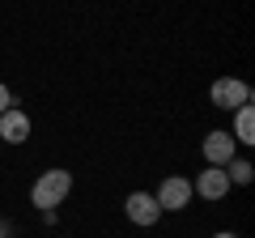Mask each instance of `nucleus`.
I'll use <instances>...</instances> for the list:
<instances>
[{"mask_svg":"<svg viewBox=\"0 0 255 238\" xmlns=\"http://www.w3.org/2000/svg\"><path fill=\"white\" fill-rule=\"evenodd\" d=\"M200 153H204V162H209V166H226L230 157H238V140L230 136L226 128H213L209 136L200 140Z\"/></svg>","mask_w":255,"mask_h":238,"instance_id":"5","label":"nucleus"},{"mask_svg":"<svg viewBox=\"0 0 255 238\" xmlns=\"http://www.w3.org/2000/svg\"><path fill=\"white\" fill-rule=\"evenodd\" d=\"M191 196H200V200H226V196H230L226 166H209V170H200V174H196V183H191Z\"/></svg>","mask_w":255,"mask_h":238,"instance_id":"6","label":"nucleus"},{"mask_svg":"<svg viewBox=\"0 0 255 238\" xmlns=\"http://www.w3.org/2000/svg\"><path fill=\"white\" fill-rule=\"evenodd\" d=\"M68 192H73V170H43L34 179V187H30V204H34L38 213H55L64 200H68Z\"/></svg>","mask_w":255,"mask_h":238,"instance_id":"1","label":"nucleus"},{"mask_svg":"<svg viewBox=\"0 0 255 238\" xmlns=\"http://www.w3.org/2000/svg\"><path fill=\"white\" fill-rule=\"evenodd\" d=\"M226 179H230V187H247L255 179V166L247 162V157H230L226 162Z\"/></svg>","mask_w":255,"mask_h":238,"instance_id":"9","label":"nucleus"},{"mask_svg":"<svg viewBox=\"0 0 255 238\" xmlns=\"http://www.w3.org/2000/svg\"><path fill=\"white\" fill-rule=\"evenodd\" d=\"M13 234V221H4V217H0V238H9Z\"/></svg>","mask_w":255,"mask_h":238,"instance_id":"11","label":"nucleus"},{"mask_svg":"<svg viewBox=\"0 0 255 238\" xmlns=\"http://www.w3.org/2000/svg\"><path fill=\"white\" fill-rule=\"evenodd\" d=\"M153 200H157V209H162V213H183L191 204V179H183V174L162 179L157 192H153Z\"/></svg>","mask_w":255,"mask_h":238,"instance_id":"3","label":"nucleus"},{"mask_svg":"<svg viewBox=\"0 0 255 238\" xmlns=\"http://www.w3.org/2000/svg\"><path fill=\"white\" fill-rule=\"evenodd\" d=\"M209 98H213V107H217V111H238V107L251 102V85L238 81V77H217L213 90H209Z\"/></svg>","mask_w":255,"mask_h":238,"instance_id":"2","label":"nucleus"},{"mask_svg":"<svg viewBox=\"0 0 255 238\" xmlns=\"http://www.w3.org/2000/svg\"><path fill=\"white\" fill-rule=\"evenodd\" d=\"M230 136H234L238 145H255V111H251V102L234 111V132H230Z\"/></svg>","mask_w":255,"mask_h":238,"instance_id":"8","label":"nucleus"},{"mask_svg":"<svg viewBox=\"0 0 255 238\" xmlns=\"http://www.w3.org/2000/svg\"><path fill=\"white\" fill-rule=\"evenodd\" d=\"M30 132H34V123H30V115L21 107H9L0 115V140H4V145H26Z\"/></svg>","mask_w":255,"mask_h":238,"instance_id":"7","label":"nucleus"},{"mask_svg":"<svg viewBox=\"0 0 255 238\" xmlns=\"http://www.w3.org/2000/svg\"><path fill=\"white\" fill-rule=\"evenodd\" d=\"M213 238H238V234H230V230H221V234H213Z\"/></svg>","mask_w":255,"mask_h":238,"instance_id":"12","label":"nucleus"},{"mask_svg":"<svg viewBox=\"0 0 255 238\" xmlns=\"http://www.w3.org/2000/svg\"><path fill=\"white\" fill-rule=\"evenodd\" d=\"M9 107H13V94H9V85L0 81V115H4V111H9Z\"/></svg>","mask_w":255,"mask_h":238,"instance_id":"10","label":"nucleus"},{"mask_svg":"<svg viewBox=\"0 0 255 238\" xmlns=\"http://www.w3.org/2000/svg\"><path fill=\"white\" fill-rule=\"evenodd\" d=\"M124 213H128V221H132V226H140V230H149V226H157V221H162V209H157L153 192H128Z\"/></svg>","mask_w":255,"mask_h":238,"instance_id":"4","label":"nucleus"}]
</instances>
